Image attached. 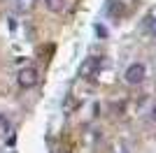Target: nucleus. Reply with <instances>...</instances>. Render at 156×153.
I'll use <instances>...</instances> for the list:
<instances>
[{
	"label": "nucleus",
	"instance_id": "f257e3e1",
	"mask_svg": "<svg viewBox=\"0 0 156 153\" xmlns=\"http://www.w3.org/2000/svg\"><path fill=\"white\" fill-rule=\"evenodd\" d=\"M144 76H147V67H144L142 63H133V65H128V67H126V72H124L126 83H130V86L142 83V81H144Z\"/></svg>",
	"mask_w": 156,
	"mask_h": 153
},
{
	"label": "nucleus",
	"instance_id": "423d86ee",
	"mask_svg": "<svg viewBox=\"0 0 156 153\" xmlns=\"http://www.w3.org/2000/svg\"><path fill=\"white\" fill-rule=\"evenodd\" d=\"M9 132V121H7L5 114H0V134H7Z\"/></svg>",
	"mask_w": 156,
	"mask_h": 153
},
{
	"label": "nucleus",
	"instance_id": "f03ea898",
	"mask_svg": "<svg viewBox=\"0 0 156 153\" xmlns=\"http://www.w3.org/2000/svg\"><path fill=\"white\" fill-rule=\"evenodd\" d=\"M37 70L35 67H23V70H19V74H16V81H19L21 88H33V86H37Z\"/></svg>",
	"mask_w": 156,
	"mask_h": 153
},
{
	"label": "nucleus",
	"instance_id": "39448f33",
	"mask_svg": "<svg viewBox=\"0 0 156 153\" xmlns=\"http://www.w3.org/2000/svg\"><path fill=\"white\" fill-rule=\"evenodd\" d=\"M14 5H16L19 12H30L33 5H35V0H14Z\"/></svg>",
	"mask_w": 156,
	"mask_h": 153
},
{
	"label": "nucleus",
	"instance_id": "20e7f679",
	"mask_svg": "<svg viewBox=\"0 0 156 153\" xmlns=\"http://www.w3.org/2000/svg\"><path fill=\"white\" fill-rule=\"evenodd\" d=\"M44 5L49 12H63L65 7V0H44Z\"/></svg>",
	"mask_w": 156,
	"mask_h": 153
},
{
	"label": "nucleus",
	"instance_id": "6e6552de",
	"mask_svg": "<svg viewBox=\"0 0 156 153\" xmlns=\"http://www.w3.org/2000/svg\"><path fill=\"white\" fill-rule=\"evenodd\" d=\"M151 121H156V107L151 109Z\"/></svg>",
	"mask_w": 156,
	"mask_h": 153
},
{
	"label": "nucleus",
	"instance_id": "0eeeda50",
	"mask_svg": "<svg viewBox=\"0 0 156 153\" xmlns=\"http://www.w3.org/2000/svg\"><path fill=\"white\" fill-rule=\"evenodd\" d=\"M149 30H151V35L156 37V16H154V19H149Z\"/></svg>",
	"mask_w": 156,
	"mask_h": 153
},
{
	"label": "nucleus",
	"instance_id": "7ed1b4c3",
	"mask_svg": "<svg viewBox=\"0 0 156 153\" xmlns=\"http://www.w3.org/2000/svg\"><path fill=\"white\" fill-rule=\"evenodd\" d=\"M98 65H100V60H98V58H89V60H86V63L82 65L79 74H82V76H89L91 72H96V67H98Z\"/></svg>",
	"mask_w": 156,
	"mask_h": 153
}]
</instances>
